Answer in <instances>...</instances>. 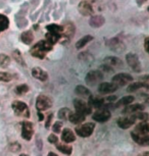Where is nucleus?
<instances>
[{
	"label": "nucleus",
	"mask_w": 149,
	"mask_h": 156,
	"mask_svg": "<svg viewBox=\"0 0 149 156\" xmlns=\"http://www.w3.org/2000/svg\"><path fill=\"white\" fill-rule=\"evenodd\" d=\"M60 37L61 36L58 34H54V33H51V32H48V33L46 34V41L50 43L51 45H54L57 41L60 40Z\"/></svg>",
	"instance_id": "obj_30"
},
{
	"label": "nucleus",
	"mask_w": 149,
	"mask_h": 156,
	"mask_svg": "<svg viewBox=\"0 0 149 156\" xmlns=\"http://www.w3.org/2000/svg\"><path fill=\"white\" fill-rule=\"evenodd\" d=\"M136 120L137 119L134 117L133 114H131V115H129V116L121 117V119H119L116 122H118V126H119V128L126 129L131 128V126H132L134 123L136 122Z\"/></svg>",
	"instance_id": "obj_14"
},
{
	"label": "nucleus",
	"mask_w": 149,
	"mask_h": 156,
	"mask_svg": "<svg viewBox=\"0 0 149 156\" xmlns=\"http://www.w3.org/2000/svg\"><path fill=\"white\" fill-rule=\"evenodd\" d=\"M89 105L91 107L102 108V107H104L106 104H105V99H103V98H96V97H91V96H90Z\"/></svg>",
	"instance_id": "obj_23"
},
{
	"label": "nucleus",
	"mask_w": 149,
	"mask_h": 156,
	"mask_svg": "<svg viewBox=\"0 0 149 156\" xmlns=\"http://www.w3.org/2000/svg\"><path fill=\"white\" fill-rule=\"evenodd\" d=\"M52 117H53V113H50L47 117V120H46V123H45V126L46 129H49V126H50V123L52 122Z\"/></svg>",
	"instance_id": "obj_43"
},
{
	"label": "nucleus",
	"mask_w": 149,
	"mask_h": 156,
	"mask_svg": "<svg viewBox=\"0 0 149 156\" xmlns=\"http://www.w3.org/2000/svg\"><path fill=\"white\" fill-rule=\"evenodd\" d=\"M78 10L82 16H92L94 13V9H93V6L91 5L89 1H81L78 5Z\"/></svg>",
	"instance_id": "obj_12"
},
{
	"label": "nucleus",
	"mask_w": 149,
	"mask_h": 156,
	"mask_svg": "<svg viewBox=\"0 0 149 156\" xmlns=\"http://www.w3.org/2000/svg\"><path fill=\"white\" fill-rule=\"evenodd\" d=\"M134 101V96H125L122 99H119L118 102L115 103V107H122V106H127V105L131 104Z\"/></svg>",
	"instance_id": "obj_27"
},
{
	"label": "nucleus",
	"mask_w": 149,
	"mask_h": 156,
	"mask_svg": "<svg viewBox=\"0 0 149 156\" xmlns=\"http://www.w3.org/2000/svg\"><path fill=\"white\" fill-rule=\"evenodd\" d=\"M104 17L102 16H92L89 20L90 26L93 28H100L101 26L104 25Z\"/></svg>",
	"instance_id": "obj_22"
},
{
	"label": "nucleus",
	"mask_w": 149,
	"mask_h": 156,
	"mask_svg": "<svg viewBox=\"0 0 149 156\" xmlns=\"http://www.w3.org/2000/svg\"><path fill=\"white\" fill-rule=\"evenodd\" d=\"M102 79H103V73L100 70H91V72L87 73L86 78H85V82L89 86H94V85L100 83Z\"/></svg>",
	"instance_id": "obj_4"
},
{
	"label": "nucleus",
	"mask_w": 149,
	"mask_h": 156,
	"mask_svg": "<svg viewBox=\"0 0 149 156\" xmlns=\"http://www.w3.org/2000/svg\"><path fill=\"white\" fill-rule=\"evenodd\" d=\"M20 156H28V155L27 154H20Z\"/></svg>",
	"instance_id": "obj_51"
},
{
	"label": "nucleus",
	"mask_w": 149,
	"mask_h": 156,
	"mask_svg": "<svg viewBox=\"0 0 149 156\" xmlns=\"http://www.w3.org/2000/svg\"><path fill=\"white\" fill-rule=\"evenodd\" d=\"M75 34V26L72 23H66L65 26H62V38H66V40H69Z\"/></svg>",
	"instance_id": "obj_17"
},
{
	"label": "nucleus",
	"mask_w": 149,
	"mask_h": 156,
	"mask_svg": "<svg viewBox=\"0 0 149 156\" xmlns=\"http://www.w3.org/2000/svg\"><path fill=\"white\" fill-rule=\"evenodd\" d=\"M32 76H33L35 79H37V80H39V81H42V82L47 81V79H48L47 73H46L44 69H41V67H34V69H32Z\"/></svg>",
	"instance_id": "obj_18"
},
{
	"label": "nucleus",
	"mask_w": 149,
	"mask_h": 156,
	"mask_svg": "<svg viewBox=\"0 0 149 156\" xmlns=\"http://www.w3.org/2000/svg\"><path fill=\"white\" fill-rule=\"evenodd\" d=\"M145 106L143 104H129L125 107V109L122 110V113L124 114H134V113H137L139 111H143L144 110Z\"/></svg>",
	"instance_id": "obj_15"
},
{
	"label": "nucleus",
	"mask_w": 149,
	"mask_h": 156,
	"mask_svg": "<svg viewBox=\"0 0 149 156\" xmlns=\"http://www.w3.org/2000/svg\"><path fill=\"white\" fill-rule=\"evenodd\" d=\"M139 156H149V152H143Z\"/></svg>",
	"instance_id": "obj_48"
},
{
	"label": "nucleus",
	"mask_w": 149,
	"mask_h": 156,
	"mask_svg": "<svg viewBox=\"0 0 149 156\" xmlns=\"http://www.w3.org/2000/svg\"><path fill=\"white\" fill-rule=\"evenodd\" d=\"M132 139L135 141L137 144L140 146H149V135L148 134H142L138 133V132L133 131L131 133Z\"/></svg>",
	"instance_id": "obj_10"
},
{
	"label": "nucleus",
	"mask_w": 149,
	"mask_h": 156,
	"mask_svg": "<svg viewBox=\"0 0 149 156\" xmlns=\"http://www.w3.org/2000/svg\"><path fill=\"white\" fill-rule=\"evenodd\" d=\"M104 63L112 67H121L122 66V61L115 56H107L104 58Z\"/></svg>",
	"instance_id": "obj_19"
},
{
	"label": "nucleus",
	"mask_w": 149,
	"mask_h": 156,
	"mask_svg": "<svg viewBox=\"0 0 149 156\" xmlns=\"http://www.w3.org/2000/svg\"><path fill=\"white\" fill-rule=\"evenodd\" d=\"M46 29L48 30V32H51V33H54V34H58L61 36V33H62V27L61 26H58V25H49L46 27Z\"/></svg>",
	"instance_id": "obj_33"
},
{
	"label": "nucleus",
	"mask_w": 149,
	"mask_h": 156,
	"mask_svg": "<svg viewBox=\"0 0 149 156\" xmlns=\"http://www.w3.org/2000/svg\"><path fill=\"white\" fill-rule=\"evenodd\" d=\"M9 26V20L3 14H0V32L6 30Z\"/></svg>",
	"instance_id": "obj_34"
},
{
	"label": "nucleus",
	"mask_w": 149,
	"mask_h": 156,
	"mask_svg": "<svg viewBox=\"0 0 149 156\" xmlns=\"http://www.w3.org/2000/svg\"><path fill=\"white\" fill-rule=\"evenodd\" d=\"M61 140L66 143H72L76 140V136L72 132V129H65L62 131V134H61Z\"/></svg>",
	"instance_id": "obj_21"
},
{
	"label": "nucleus",
	"mask_w": 149,
	"mask_h": 156,
	"mask_svg": "<svg viewBox=\"0 0 149 156\" xmlns=\"http://www.w3.org/2000/svg\"><path fill=\"white\" fill-rule=\"evenodd\" d=\"M72 114V111L69 109V108H61V109L58 110V119H69V115Z\"/></svg>",
	"instance_id": "obj_31"
},
{
	"label": "nucleus",
	"mask_w": 149,
	"mask_h": 156,
	"mask_svg": "<svg viewBox=\"0 0 149 156\" xmlns=\"http://www.w3.org/2000/svg\"><path fill=\"white\" fill-rule=\"evenodd\" d=\"M11 107H12L14 113H16L17 116L26 117V119H28V117L30 116V110H29V107L24 102L13 101L12 104H11Z\"/></svg>",
	"instance_id": "obj_2"
},
{
	"label": "nucleus",
	"mask_w": 149,
	"mask_h": 156,
	"mask_svg": "<svg viewBox=\"0 0 149 156\" xmlns=\"http://www.w3.org/2000/svg\"><path fill=\"white\" fill-rule=\"evenodd\" d=\"M61 128H62V122H56L52 126V129H53L54 133H60Z\"/></svg>",
	"instance_id": "obj_40"
},
{
	"label": "nucleus",
	"mask_w": 149,
	"mask_h": 156,
	"mask_svg": "<svg viewBox=\"0 0 149 156\" xmlns=\"http://www.w3.org/2000/svg\"><path fill=\"white\" fill-rule=\"evenodd\" d=\"M13 57H14V59H16L20 64H22V66H25V60H24V58H23L22 54H20V51H17V50L13 51Z\"/></svg>",
	"instance_id": "obj_38"
},
{
	"label": "nucleus",
	"mask_w": 149,
	"mask_h": 156,
	"mask_svg": "<svg viewBox=\"0 0 149 156\" xmlns=\"http://www.w3.org/2000/svg\"><path fill=\"white\" fill-rule=\"evenodd\" d=\"M56 148L58 151L66 155H71L73 152V147L71 145H66V144H61V145H57Z\"/></svg>",
	"instance_id": "obj_32"
},
{
	"label": "nucleus",
	"mask_w": 149,
	"mask_h": 156,
	"mask_svg": "<svg viewBox=\"0 0 149 156\" xmlns=\"http://www.w3.org/2000/svg\"><path fill=\"white\" fill-rule=\"evenodd\" d=\"M34 134V129H33V123L30 122H24L22 123V137L23 139L30 141L33 137Z\"/></svg>",
	"instance_id": "obj_11"
},
{
	"label": "nucleus",
	"mask_w": 149,
	"mask_h": 156,
	"mask_svg": "<svg viewBox=\"0 0 149 156\" xmlns=\"http://www.w3.org/2000/svg\"><path fill=\"white\" fill-rule=\"evenodd\" d=\"M126 60H127V63L129 64V66L134 72H141V63H140L139 58L135 53H128L126 55Z\"/></svg>",
	"instance_id": "obj_8"
},
{
	"label": "nucleus",
	"mask_w": 149,
	"mask_h": 156,
	"mask_svg": "<svg viewBox=\"0 0 149 156\" xmlns=\"http://www.w3.org/2000/svg\"><path fill=\"white\" fill-rule=\"evenodd\" d=\"M110 116H112V113L108 109H105V108H102V109L97 110L96 112L92 115V119L95 120V122H107Z\"/></svg>",
	"instance_id": "obj_9"
},
{
	"label": "nucleus",
	"mask_w": 149,
	"mask_h": 156,
	"mask_svg": "<svg viewBox=\"0 0 149 156\" xmlns=\"http://www.w3.org/2000/svg\"><path fill=\"white\" fill-rule=\"evenodd\" d=\"M132 81H133L132 76L129 75V73H118V75H115L113 76L112 83L119 88V87H122V86H125V85L129 84L130 82H132Z\"/></svg>",
	"instance_id": "obj_5"
},
{
	"label": "nucleus",
	"mask_w": 149,
	"mask_h": 156,
	"mask_svg": "<svg viewBox=\"0 0 149 156\" xmlns=\"http://www.w3.org/2000/svg\"><path fill=\"white\" fill-rule=\"evenodd\" d=\"M149 85L145 82H136V83H133L129 85V87L127 88L128 92H136L140 89H148Z\"/></svg>",
	"instance_id": "obj_20"
},
{
	"label": "nucleus",
	"mask_w": 149,
	"mask_h": 156,
	"mask_svg": "<svg viewBox=\"0 0 149 156\" xmlns=\"http://www.w3.org/2000/svg\"><path fill=\"white\" fill-rule=\"evenodd\" d=\"M75 92L77 95H80V96H83V97H90V95H91L90 90L87 87L83 86V85H79V86L76 87Z\"/></svg>",
	"instance_id": "obj_26"
},
{
	"label": "nucleus",
	"mask_w": 149,
	"mask_h": 156,
	"mask_svg": "<svg viewBox=\"0 0 149 156\" xmlns=\"http://www.w3.org/2000/svg\"><path fill=\"white\" fill-rule=\"evenodd\" d=\"M9 64H10V58L5 54H0V66L5 69Z\"/></svg>",
	"instance_id": "obj_35"
},
{
	"label": "nucleus",
	"mask_w": 149,
	"mask_h": 156,
	"mask_svg": "<svg viewBox=\"0 0 149 156\" xmlns=\"http://www.w3.org/2000/svg\"><path fill=\"white\" fill-rule=\"evenodd\" d=\"M145 102L147 103V104H149V96H147V98H146V100H145Z\"/></svg>",
	"instance_id": "obj_50"
},
{
	"label": "nucleus",
	"mask_w": 149,
	"mask_h": 156,
	"mask_svg": "<svg viewBox=\"0 0 149 156\" xmlns=\"http://www.w3.org/2000/svg\"><path fill=\"white\" fill-rule=\"evenodd\" d=\"M95 125L93 122H87L83 123V125L79 126L76 128V133L78 136H80L82 138H88L92 135V133L94 132Z\"/></svg>",
	"instance_id": "obj_3"
},
{
	"label": "nucleus",
	"mask_w": 149,
	"mask_h": 156,
	"mask_svg": "<svg viewBox=\"0 0 149 156\" xmlns=\"http://www.w3.org/2000/svg\"><path fill=\"white\" fill-rule=\"evenodd\" d=\"M92 40H93V37L90 36V35H87V36L82 37L81 39L77 42V44H76V48L77 49L83 48L85 45H87V44H88L89 42H91Z\"/></svg>",
	"instance_id": "obj_28"
},
{
	"label": "nucleus",
	"mask_w": 149,
	"mask_h": 156,
	"mask_svg": "<svg viewBox=\"0 0 149 156\" xmlns=\"http://www.w3.org/2000/svg\"><path fill=\"white\" fill-rule=\"evenodd\" d=\"M29 91V87L28 85H20L16 88V93L17 95H24Z\"/></svg>",
	"instance_id": "obj_37"
},
{
	"label": "nucleus",
	"mask_w": 149,
	"mask_h": 156,
	"mask_svg": "<svg viewBox=\"0 0 149 156\" xmlns=\"http://www.w3.org/2000/svg\"><path fill=\"white\" fill-rule=\"evenodd\" d=\"M47 156H58V155H56V154H55V153H53V152H49Z\"/></svg>",
	"instance_id": "obj_49"
},
{
	"label": "nucleus",
	"mask_w": 149,
	"mask_h": 156,
	"mask_svg": "<svg viewBox=\"0 0 149 156\" xmlns=\"http://www.w3.org/2000/svg\"><path fill=\"white\" fill-rule=\"evenodd\" d=\"M10 150L12 152H17L19 150H20V145L19 143H12L10 145Z\"/></svg>",
	"instance_id": "obj_42"
},
{
	"label": "nucleus",
	"mask_w": 149,
	"mask_h": 156,
	"mask_svg": "<svg viewBox=\"0 0 149 156\" xmlns=\"http://www.w3.org/2000/svg\"><path fill=\"white\" fill-rule=\"evenodd\" d=\"M146 1H148V0H137V4L142 5V4H144Z\"/></svg>",
	"instance_id": "obj_45"
},
{
	"label": "nucleus",
	"mask_w": 149,
	"mask_h": 156,
	"mask_svg": "<svg viewBox=\"0 0 149 156\" xmlns=\"http://www.w3.org/2000/svg\"><path fill=\"white\" fill-rule=\"evenodd\" d=\"M48 142L51 144H56L58 142V138L57 136H55L54 134H51L50 136L48 137Z\"/></svg>",
	"instance_id": "obj_41"
},
{
	"label": "nucleus",
	"mask_w": 149,
	"mask_h": 156,
	"mask_svg": "<svg viewBox=\"0 0 149 156\" xmlns=\"http://www.w3.org/2000/svg\"><path fill=\"white\" fill-rule=\"evenodd\" d=\"M106 44H107V46H108L109 48L112 50V51L118 52V53H119V52H122L125 50V48H126L125 44L122 43L119 39H118V38H112V39H109L106 42Z\"/></svg>",
	"instance_id": "obj_13"
},
{
	"label": "nucleus",
	"mask_w": 149,
	"mask_h": 156,
	"mask_svg": "<svg viewBox=\"0 0 149 156\" xmlns=\"http://www.w3.org/2000/svg\"><path fill=\"white\" fill-rule=\"evenodd\" d=\"M140 79H142L143 82H144V81H149V76H143L142 78H140Z\"/></svg>",
	"instance_id": "obj_47"
},
{
	"label": "nucleus",
	"mask_w": 149,
	"mask_h": 156,
	"mask_svg": "<svg viewBox=\"0 0 149 156\" xmlns=\"http://www.w3.org/2000/svg\"><path fill=\"white\" fill-rule=\"evenodd\" d=\"M52 46L50 43L47 42L46 40H43V41H40L38 42L36 45L33 46V48L31 49V54L33 55L34 57H37V58H44L46 53L48 51H50L52 49Z\"/></svg>",
	"instance_id": "obj_1"
},
{
	"label": "nucleus",
	"mask_w": 149,
	"mask_h": 156,
	"mask_svg": "<svg viewBox=\"0 0 149 156\" xmlns=\"http://www.w3.org/2000/svg\"><path fill=\"white\" fill-rule=\"evenodd\" d=\"M148 12H149V6H148Z\"/></svg>",
	"instance_id": "obj_52"
},
{
	"label": "nucleus",
	"mask_w": 149,
	"mask_h": 156,
	"mask_svg": "<svg viewBox=\"0 0 149 156\" xmlns=\"http://www.w3.org/2000/svg\"><path fill=\"white\" fill-rule=\"evenodd\" d=\"M20 40H22L25 44H28V45H30V44L33 42V40H34L33 33H32L31 31L24 32V33L22 34V36H20Z\"/></svg>",
	"instance_id": "obj_29"
},
{
	"label": "nucleus",
	"mask_w": 149,
	"mask_h": 156,
	"mask_svg": "<svg viewBox=\"0 0 149 156\" xmlns=\"http://www.w3.org/2000/svg\"><path fill=\"white\" fill-rule=\"evenodd\" d=\"M133 115L136 119H139V120H141V122H144V120L149 119L148 113L144 112V111H139V112H137V113H134Z\"/></svg>",
	"instance_id": "obj_36"
},
{
	"label": "nucleus",
	"mask_w": 149,
	"mask_h": 156,
	"mask_svg": "<svg viewBox=\"0 0 149 156\" xmlns=\"http://www.w3.org/2000/svg\"><path fill=\"white\" fill-rule=\"evenodd\" d=\"M38 116H39V120H43V119H44V115H43V114L41 113L40 111L38 112Z\"/></svg>",
	"instance_id": "obj_46"
},
{
	"label": "nucleus",
	"mask_w": 149,
	"mask_h": 156,
	"mask_svg": "<svg viewBox=\"0 0 149 156\" xmlns=\"http://www.w3.org/2000/svg\"><path fill=\"white\" fill-rule=\"evenodd\" d=\"M12 80V76L8 73H0V81L1 82H10Z\"/></svg>",
	"instance_id": "obj_39"
},
{
	"label": "nucleus",
	"mask_w": 149,
	"mask_h": 156,
	"mask_svg": "<svg viewBox=\"0 0 149 156\" xmlns=\"http://www.w3.org/2000/svg\"><path fill=\"white\" fill-rule=\"evenodd\" d=\"M134 131L138 132V133H142V134H148L149 133V119L141 122L139 125H137Z\"/></svg>",
	"instance_id": "obj_24"
},
{
	"label": "nucleus",
	"mask_w": 149,
	"mask_h": 156,
	"mask_svg": "<svg viewBox=\"0 0 149 156\" xmlns=\"http://www.w3.org/2000/svg\"><path fill=\"white\" fill-rule=\"evenodd\" d=\"M145 49L149 53V38H146V40H145Z\"/></svg>",
	"instance_id": "obj_44"
},
{
	"label": "nucleus",
	"mask_w": 149,
	"mask_h": 156,
	"mask_svg": "<svg viewBox=\"0 0 149 156\" xmlns=\"http://www.w3.org/2000/svg\"><path fill=\"white\" fill-rule=\"evenodd\" d=\"M85 117L86 115H84V114L82 113H79V112H76V113H72L71 115H69V122L72 123H75V125H79V123L83 122L85 120Z\"/></svg>",
	"instance_id": "obj_25"
},
{
	"label": "nucleus",
	"mask_w": 149,
	"mask_h": 156,
	"mask_svg": "<svg viewBox=\"0 0 149 156\" xmlns=\"http://www.w3.org/2000/svg\"><path fill=\"white\" fill-rule=\"evenodd\" d=\"M74 106H75V109L77 110V112L84 114V115L90 114L92 111V107L90 106L88 103H86L81 99H75L74 100Z\"/></svg>",
	"instance_id": "obj_7"
},
{
	"label": "nucleus",
	"mask_w": 149,
	"mask_h": 156,
	"mask_svg": "<svg viewBox=\"0 0 149 156\" xmlns=\"http://www.w3.org/2000/svg\"><path fill=\"white\" fill-rule=\"evenodd\" d=\"M116 90H118V87L112 83H101L98 87V92L101 94L113 93Z\"/></svg>",
	"instance_id": "obj_16"
},
{
	"label": "nucleus",
	"mask_w": 149,
	"mask_h": 156,
	"mask_svg": "<svg viewBox=\"0 0 149 156\" xmlns=\"http://www.w3.org/2000/svg\"><path fill=\"white\" fill-rule=\"evenodd\" d=\"M52 106V101L49 97L45 95H39L36 100V108L39 111L47 110Z\"/></svg>",
	"instance_id": "obj_6"
}]
</instances>
